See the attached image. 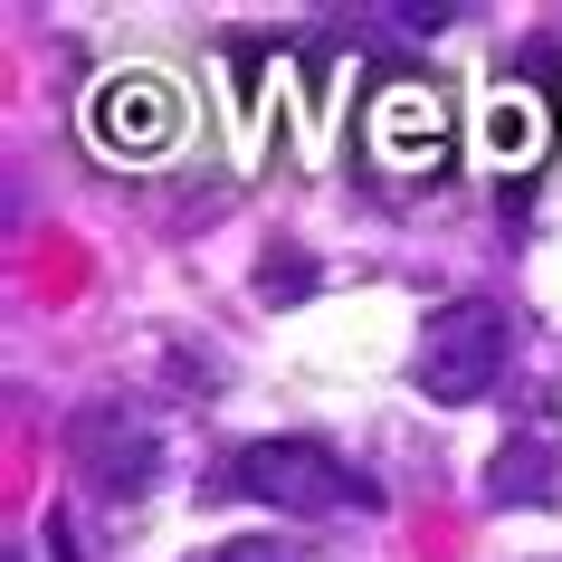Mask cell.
I'll return each instance as SVG.
<instances>
[{
	"instance_id": "6da1fadb",
	"label": "cell",
	"mask_w": 562,
	"mask_h": 562,
	"mask_svg": "<svg viewBox=\"0 0 562 562\" xmlns=\"http://www.w3.org/2000/svg\"><path fill=\"white\" fill-rule=\"evenodd\" d=\"M505 353H515V315H505L496 296H448L429 325H419V391L429 401H448V411H468V401H486L505 372Z\"/></svg>"
},
{
	"instance_id": "7a4b0ae2",
	"label": "cell",
	"mask_w": 562,
	"mask_h": 562,
	"mask_svg": "<svg viewBox=\"0 0 562 562\" xmlns=\"http://www.w3.org/2000/svg\"><path fill=\"white\" fill-rule=\"evenodd\" d=\"M229 486L238 496L277 505V515H334V505H372V486H362L344 458H334L325 439H248L229 458Z\"/></svg>"
},
{
	"instance_id": "3957f363",
	"label": "cell",
	"mask_w": 562,
	"mask_h": 562,
	"mask_svg": "<svg viewBox=\"0 0 562 562\" xmlns=\"http://www.w3.org/2000/svg\"><path fill=\"white\" fill-rule=\"evenodd\" d=\"M67 468L87 476L105 505H134L162 476V429H153L144 401H87L67 419Z\"/></svg>"
},
{
	"instance_id": "277c9868",
	"label": "cell",
	"mask_w": 562,
	"mask_h": 562,
	"mask_svg": "<svg viewBox=\"0 0 562 562\" xmlns=\"http://www.w3.org/2000/svg\"><path fill=\"white\" fill-rule=\"evenodd\" d=\"M87 134H95V153H115V162H153V153H172V134H181L172 77H153V67H115V77H95Z\"/></svg>"
},
{
	"instance_id": "5b68a950",
	"label": "cell",
	"mask_w": 562,
	"mask_h": 562,
	"mask_svg": "<svg viewBox=\"0 0 562 562\" xmlns=\"http://www.w3.org/2000/svg\"><path fill=\"white\" fill-rule=\"evenodd\" d=\"M372 144H382L401 172L439 162V144H448V105H439V87H391L382 105H372Z\"/></svg>"
},
{
	"instance_id": "8992f818",
	"label": "cell",
	"mask_w": 562,
	"mask_h": 562,
	"mask_svg": "<svg viewBox=\"0 0 562 562\" xmlns=\"http://www.w3.org/2000/svg\"><path fill=\"white\" fill-rule=\"evenodd\" d=\"M486 496H496V505H553V439H515V448H496Z\"/></svg>"
},
{
	"instance_id": "52a82bcc",
	"label": "cell",
	"mask_w": 562,
	"mask_h": 562,
	"mask_svg": "<svg viewBox=\"0 0 562 562\" xmlns=\"http://www.w3.org/2000/svg\"><path fill=\"white\" fill-rule=\"evenodd\" d=\"M486 153L525 172L533 153H543V95H515V87H505L496 105H486Z\"/></svg>"
},
{
	"instance_id": "ba28073f",
	"label": "cell",
	"mask_w": 562,
	"mask_h": 562,
	"mask_svg": "<svg viewBox=\"0 0 562 562\" xmlns=\"http://www.w3.org/2000/svg\"><path fill=\"white\" fill-rule=\"evenodd\" d=\"M305 286H315V267H305V258H286V267H258V296H267V305H296Z\"/></svg>"
},
{
	"instance_id": "9c48e42d",
	"label": "cell",
	"mask_w": 562,
	"mask_h": 562,
	"mask_svg": "<svg viewBox=\"0 0 562 562\" xmlns=\"http://www.w3.org/2000/svg\"><path fill=\"white\" fill-rule=\"evenodd\" d=\"M391 30H411V38H429V30H448V20H458V10H448V0H429V10H419V0H401V10H382Z\"/></svg>"
},
{
	"instance_id": "30bf717a",
	"label": "cell",
	"mask_w": 562,
	"mask_h": 562,
	"mask_svg": "<svg viewBox=\"0 0 562 562\" xmlns=\"http://www.w3.org/2000/svg\"><path fill=\"white\" fill-rule=\"evenodd\" d=\"M210 562H286V543H220Z\"/></svg>"
}]
</instances>
